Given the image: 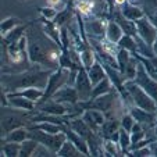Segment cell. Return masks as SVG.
<instances>
[{
  "instance_id": "28",
  "label": "cell",
  "mask_w": 157,
  "mask_h": 157,
  "mask_svg": "<svg viewBox=\"0 0 157 157\" xmlns=\"http://www.w3.org/2000/svg\"><path fill=\"white\" fill-rule=\"evenodd\" d=\"M146 136H147V132H146V129L140 124L135 122L132 131H131V142H132V143H131V147H132L133 145L139 143L140 140H143Z\"/></svg>"
},
{
  "instance_id": "27",
  "label": "cell",
  "mask_w": 157,
  "mask_h": 157,
  "mask_svg": "<svg viewBox=\"0 0 157 157\" xmlns=\"http://www.w3.org/2000/svg\"><path fill=\"white\" fill-rule=\"evenodd\" d=\"M39 143L36 142L35 139H32V138H28V139H25L24 142L21 143L20 146V156L21 157H29L33 154V151H35V149L38 147Z\"/></svg>"
},
{
  "instance_id": "8",
  "label": "cell",
  "mask_w": 157,
  "mask_h": 157,
  "mask_svg": "<svg viewBox=\"0 0 157 157\" xmlns=\"http://www.w3.org/2000/svg\"><path fill=\"white\" fill-rule=\"evenodd\" d=\"M114 106H116V95H114L113 90L106 93V95H101V96H99V98L90 99L89 101H86V107H88V109L101 110L107 117H109L110 113H113Z\"/></svg>"
},
{
  "instance_id": "34",
  "label": "cell",
  "mask_w": 157,
  "mask_h": 157,
  "mask_svg": "<svg viewBox=\"0 0 157 157\" xmlns=\"http://www.w3.org/2000/svg\"><path fill=\"white\" fill-rule=\"evenodd\" d=\"M131 57H132V53H131V52H128L127 49L120 48L118 53H117V63H118V68H120V71L121 72L124 71L125 67L128 65Z\"/></svg>"
},
{
  "instance_id": "13",
  "label": "cell",
  "mask_w": 157,
  "mask_h": 157,
  "mask_svg": "<svg viewBox=\"0 0 157 157\" xmlns=\"http://www.w3.org/2000/svg\"><path fill=\"white\" fill-rule=\"evenodd\" d=\"M85 31L88 32V35H92L93 39H101L106 36V28H107V22L99 18H93V20H88L85 21Z\"/></svg>"
},
{
  "instance_id": "32",
  "label": "cell",
  "mask_w": 157,
  "mask_h": 157,
  "mask_svg": "<svg viewBox=\"0 0 157 157\" xmlns=\"http://www.w3.org/2000/svg\"><path fill=\"white\" fill-rule=\"evenodd\" d=\"M103 146H104V154H106V156H118L122 151L118 142H114V140H111V139H104Z\"/></svg>"
},
{
  "instance_id": "18",
  "label": "cell",
  "mask_w": 157,
  "mask_h": 157,
  "mask_svg": "<svg viewBox=\"0 0 157 157\" xmlns=\"http://www.w3.org/2000/svg\"><path fill=\"white\" fill-rule=\"evenodd\" d=\"M88 75H89V78H90L93 85H96L98 82H100L101 79H104V78L107 77L106 70H104L103 64L100 63V60H99L98 57H96V61L88 68Z\"/></svg>"
},
{
  "instance_id": "20",
  "label": "cell",
  "mask_w": 157,
  "mask_h": 157,
  "mask_svg": "<svg viewBox=\"0 0 157 157\" xmlns=\"http://www.w3.org/2000/svg\"><path fill=\"white\" fill-rule=\"evenodd\" d=\"M113 20L122 28L124 33H127V35H132V36L136 35V25H135V22L131 21V20H128V18H125L121 11H117L116 14H114Z\"/></svg>"
},
{
  "instance_id": "11",
  "label": "cell",
  "mask_w": 157,
  "mask_h": 157,
  "mask_svg": "<svg viewBox=\"0 0 157 157\" xmlns=\"http://www.w3.org/2000/svg\"><path fill=\"white\" fill-rule=\"evenodd\" d=\"M70 104H64V103H60V101L56 100H44L40 101V103L36 104V109L40 113H46V114H53V116H65L68 113Z\"/></svg>"
},
{
  "instance_id": "19",
  "label": "cell",
  "mask_w": 157,
  "mask_h": 157,
  "mask_svg": "<svg viewBox=\"0 0 157 157\" xmlns=\"http://www.w3.org/2000/svg\"><path fill=\"white\" fill-rule=\"evenodd\" d=\"M29 138V128L27 127H20L10 131L4 135V142H17V143H22L25 139Z\"/></svg>"
},
{
  "instance_id": "7",
  "label": "cell",
  "mask_w": 157,
  "mask_h": 157,
  "mask_svg": "<svg viewBox=\"0 0 157 157\" xmlns=\"http://www.w3.org/2000/svg\"><path fill=\"white\" fill-rule=\"evenodd\" d=\"M135 25H136V35L139 38H142L146 43H149L150 46L154 44V40L157 38V27L151 22L150 18L142 17L140 20L135 21Z\"/></svg>"
},
{
  "instance_id": "38",
  "label": "cell",
  "mask_w": 157,
  "mask_h": 157,
  "mask_svg": "<svg viewBox=\"0 0 157 157\" xmlns=\"http://www.w3.org/2000/svg\"><path fill=\"white\" fill-rule=\"evenodd\" d=\"M129 156H136V157H146V156H153V151H151L150 145L142 146V147L133 149L129 151Z\"/></svg>"
},
{
  "instance_id": "16",
  "label": "cell",
  "mask_w": 157,
  "mask_h": 157,
  "mask_svg": "<svg viewBox=\"0 0 157 157\" xmlns=\"http://www.w3.org/2000/svg\"><path fill=\"white\" fill-rule=\"evenodd\" d=\"M120 128H121V124H120L118 120L114 118V117H109V118L103 122V125L100 127L98 133L101 138H104V139H110L114 133L118 132Z\"/></svg>"
},
{
  "instance_id": "36",
  "label": "cell",
  "mask_w": 157,
  "mask_h": 157,
  "mask_svg": "<svg viewBox=\"0 0 157 157\" xmlns=\"http://www.w3.org/2000/svg\"><path fill=\"white\" fill-rule=\"evenodd\" d=\"M25 28L24 27H17L14 28V29L11 31V32H9L6 36H3L4 40H6L7 44H11V43H15V42H18L21 38H22V31H24Z\"/></svg>"
},
{
  "instance_id": "44",
  "label": "cell",
  "mask_w": 157,
  "mask_h": 157,
  "mask_svg": "<svg viewBox=\"0 0 157 157\" xmlns=\"http://www.w3.org/2000/svg\"><path fill=\"white\" fill-rule=\"evenodd\" d=\"M154 136L157 138V118H156V122H154Z\"/></svg>"
},
{
  "instance_id": "43",
  "label": "cell",
  "mask_w": 157,
  "mask_h": 157,
  "mask_svg": "<svg viewBox=\"0 0 157 157\" xmlns=\"http://www.w3.org/2000/svg\"><path fill=\"white\" fill-rule=\"evenodd\" d=\"M150 147H151V151H153V156H157V142L150 143Z\"/></svg>"
},
{
  "instance_id": "6",
  "label": "cell",
  "mask_w": 157,
  "mask_h": 157,
  "mask_svg": "<svg viewBox=\"0 0 157 157\" xmlns=\"http://www.w3.org/2000/svg\"><path fill=\"white\" fill-rule=\"evenodd\" d=\"M135 82H136L157 104V79H154V78L146 71V68L143 67V64L140 61L138 63Z\"/></svg>"
},
{
  "instance_id": "25",
  "label": "cell",
  "mask_w": 157,
  "mask_h": 157,
  "mask_svg": "<svg viewBox=\"0 0 157 157\" xmlns=\"http://www.w3.org/2000/svg\"><path fill=\"white\" fill-rule=\"evenodd\" d=\"M57 156H60V157H79V156H83V154L81 153V150L71 140L67 139L63 143L61 147H60V150L57 151Z\"/></svg>"
},
{
  "instance_id": "14",
  "label": "cell",
  "mask_w": 157,
  "mask_h": 157,
  "mask_svg": "<svg viewBox=\"0 0 157 157\" xmlns=\"http://www.w3.org/2000/svg\"><path fill=\"white\" fill-rule=\"evenodd\" d=\"M13 95H18V96H24V98L29 99V100L39 103L44 96V89L39 88V86H27V88H21V89H15L13 92Z\"/></svg>"
},
{
  "instance_id": "23",
  "label": "cell",
  "mask_w": 157,
  "mask_h": 157,
  "mask_svg": "<svg viewBox=\"0 0 157 157\" xmlns=\"http://www.w3.org/2000/svg\"><path fill=\"white\" fill-rule=\"evenodd\" d=\"M67 125H61V124H56V122H50V121H40V122H33L32 125H29V128H35V129H40L44 132L49 133H60L64 132Z\"/></svg>"
},
{
  "instance_id": "9",
  "label": "cell",
  "mask_w": 157,
  "mask_h": 157,
  "mask_svg": "<svg viewBox=\"0 0 157 157\" xmlns=\"http://www.w3.org/2000/svg\"><path fill=\"white\" fill-rule=\"evenodd\" d=\"M50 99L60 101V103L70 104V106H75V104L79 103V96H78L77 89L71 83H65L60 89H57Z\"/></svg>"
},
{
  "instance_id": "21",
  "label": "cell",
  "mask_w": 157,
  "mask_h": 157,
  "mask_svg": "<svg viewBox=\"0 0 157 157\" xmlns=\"http://www.w3.org/2000/svg\"><path fill=\"white\" fill-rule=\"evenodd\" d=\"M122 36H124V31H122V28L120 27L114 20L109 21V22H107L106 36H104V38H106L107 40L113 42V43H118L120 39H121Z\"/></svg>"
},
{
  "instance_id": "29",
  "label": "cell",
  "mask_w": 157,
  "mask_h": 157,
  "mask_svg": "<svg viewBox=\"0 0 157 157\" xmlns=\"http://www.w3.org/2000/svg\"><path fill=\"white\" fill-rule=\"evenodd\" d=\"M20 146L21 143H17V142H4V145L2 146V156L4 157L20 156Z\"/></svg>"
},
{
  "instance_id": "4",
  "label": "cell",
  "mask_w": 157,
  "mask_h": 157,
  "mask_svg": "<svg viewBox=\"0 0 157 157\" xmlns=\"http://www.w3.org/2000/svg\"><path fill=\"white\" fill-rule=\"evenodd\" d=\"M29 138L35 139L38 143L48 146L50 150H53L57 156V151L60 150V147L63 146V143L67 140V135L65 132L60 133H49L40 129H35V128H29Z\"/></svg>"
},
{
  "instance_id": "2",
  "label": "cell",
  "mask_w": 157,
  "mask_h": 157,
  "mask_svg": "<svg viewBox=\"0 0 157 157\" xmlns=\"http://www.w3.org/2000/svg\"><path fill=\"white\" fill-rule=\"evenodd\" d=\"M124 88L128 90V93L131 95L133 101V106L140 107L143 110H147V111H151V113H157V104L147 93L135 82V79L131 81H125L124 82Z\"/></svg>"
},
{
  "instance_id": "22",
  "label": "cell",
  "mask_w": 157,
  "mask_h": 157,
  "mask_svg": "<svg viewBox=\"0 0 157 157\" xmlns=\"http://www.w3.org/2000/svg\"><path fill=\"white\" fill-rule=\"evenodd\" d=\"M121 13H122V15H124L125 18L133 21V22H135L136 20H140L142 17H145V13H143V10L140 9V7L135 6V4H131V3H124L122 4Z\"/></svg>"
},
{
  "instance_id": "1",
  "label": "cell",
  "mask_w": 157,
  "mask_h": 157,
  "mask_svg": "<svg viewBox=\"0 0 157 157\" xmlns=\"http://www.w3.org/2000/svg\"><path fill=\"white\" fill-rule=\"evenodd\" d=\"M52 72L49 71H25L20 75H13L9 77L11 79L13 85L15 89H21V88H27V86H39L42 89H46L49 82V77Z\"/></svg>"
},
{
  "instance_id": "33",
  "label": "cell",
  "mask_w": 157,
  "mask_h": 157,
  "mask_svg": "<svg viewBox=\"0 0 157 157\" xmlns=\"http://www.w3.org/2000/svg\"><path fill=\"white\" fill-rule=\"evenodd\" d=\"M131 132L125 131L124 128H120V139H118V145L121 147L122 151H127L129 156V149H131Z\"/></svg>"
},
{
  "instance_id": "24",
  "label": "cell",
  "mask_w": 157,
  "mask_h": 157,
  "mask_svg": "<svg viewBox=\"0 0 157 157\" xmlns=\"http://www.w3.org/2000/svg\"><path fill=\"white\" fill-rule=\"evenodd\" d=\"M113 82L110 81L109 77H106L104 79H101L100 82H98L96 85H93V90H92V99L99 98L101 95H106V93L111 92L113 90Z\"/></svg>"
},
{
  "instance_id": "46",
  "label": "cell",
  "mask_w": 157,
  "mask_h": 157,
  "mask_svg": "<svg viewBox=\"0 0 157 157\" xmlns=\"http://www.w3.org/2000/svg\"><path fill=\"white\" fill-rule=\"evenodd\" d=\"M151 60H153V63H154V65H156V68H157V56H154V57H151Z\"/></svg>"
},
{
  "instance_id": "40",
  "label": "cell",
  "mask_w": 157,
  "mask_h": 157,
  "mask_svg": "<svg viewBox=\"0 0 157 157\" xmlns=\"http://www.w3.org/2000/svg\"><path fill=\"white\" fill-rule=\"evenodd\" d=\"M40 13H42V15H43V18L46 21H53L54 18H56V15H57V10L54 9V7H52V6L43 7V9L40 10Z\"/></svg>"
},
{
  "instance_id": "39",
  "label": "cell",
  "mask_w": 157,
  "mask_h": 157,
  "mask_svg": "<svg viewBox=\"0 0 157 157\" xmlns=\"http://www.w3.org/2000/svg\"><path fill=\"white\" fill-rule=\"evenodd\" d=\"M32 156L33 157H46V156H56V153H54L53 150H50L48 146H44V145H42V143H39L38 147L35 149V151H33Z\"/></svg>"
},
{
  "instance_id": "45",
  "label": "cell",
  "mask_w": 157,
  "mask_h": 157,
  "mask_svg": "<svg viewBox=\"0 0 157 157\" xmlns=\"http://www.w3.org/2000/svg\"><path fill=\"white\" fill-rule=\"evenodd\" d=\"M153 49H154V53L157 54V38H156V40H154V44H153Z\"/></svg>"
},
{
  "instance_id": "17",
  "label": "cell",
  "mask_w": 157,
  "mask_h": 157,
  "mask_svg": "<svg viewBox=\"0 0 157 157\" xmlns=\"http://www.w3.org/2000/svg\"><path fill=\"white\" fill-rule=\"evenodd\" d=\"M68 128H71L74 132H77L78 135H81L82 138H85V139H88L89 138V135L93 132L90 128L86 125V122L82 120V117L81 116H78V117H75V118H71L70 120V122H68V125H67Z\"/></svg>"
},
{
  "instance_id": "12",
  "label": "cell",
  "mask_w": 157,
  "mask_h": 157,
  "mask_svg": "<svg viewBox=\"0 0 157 157\" xmlns=\"http://www.w3.org/2000/svg\"><path fill=\"white\" fill-rule=\"evenodd\" d=\"M7 95V103L10 107L17 110H22V111H33L36 110V103L29 99L24 98V96H18V95H13V93H6Z\"/></svg>"
},
{
  "instance_id": "42",
  "label": "cell",
  "mask_w": 157,
  "mask_h": 157,
  "mask_svg": "<svg viewBox=\"0 0 157 157\" xmlns=\"http://www.w3.org/2000/svg\"><path fill=\"white\" fill-rule=\"evenodd\" d=\"M48 2V4L49 6H52V7H56V6H59V3L61 2V0H46Z\"/></svg>"
},
{
  "instance_id": "5",
  "label": "cell",
  "mask_w": 157,
  "mask_h": 157,
  "mask_svg": "<svg viewBox=\"0 0 157 157\" xmlns=\"http://www.w3.org/2000/svg\"><path fill=\"white\" fill-rule=\"evenodd\" d=\"M74 86L77 89L78 96H79V103H86L92 99V90H93V83L88 75V70L85 67H81L77 71V77H75Z\"/></svg>"
},
{
  "instance_id": "30",
  "label": "cell",
  "mask_w": 157,
  "mask_h": 157,
  "mask_svg": "<svg viewBox=\"0 0 157 157\" xmlns=\"http://www.w3.org/2000/svg\"><path fill=\"white\" fill-rule=\"evenodd\" d=\"M118 46L122 49H127V50L131 52L132 54L136 53V40H135V36H132V35L124 33V36H122L118 42Z\"/></svg>"
},
{
  "instance_id": "35",
  "label": "cell",
  "mask_w": 157,
  "mask_h": 157,
  "mask_svg": "<svg viewBox=\"0 0 157 157\" xmlns=\"http://www.w3.org/2000/svg\"><path fill=\"white\" fill-rule=\"evenodd\" d=\"M70 18H71V9H64L61 10V11L57 13L56 18H54V25L59 28L64 27V24L67 22V21H70Z\"/></svg>"
},
{
  "instance_id": "15",
  "label": "cell",
  "mask_w": 157,
  "mask_h": 157,
  "mask_svg": "<svg viewBox=\"0 0 157 157\" xmlns=\"http://www.w3.org/2000/svg\"><path fill=\"white\" fill-rule=\"evenodd\" d=\"M64 132H65V135H67V139L71 140V142L81 150V153H82L83 156H90L88 140H86L85 138H82L81 135H78L77 132H74V131H72L71 128H68V127H65Z\"/></svg>"
},
{
  "instance_id": "26",
  "label": "cell",
  "mask_w": 157,
  "mask_h": 157,
  "mask_svg": "<svg viewBox=\"0 0 157 157\" xmlns=\"http://www.w3.org/2000/svg\"><path fill=\"white\" fill-rule=\"evenodd\" d=\"M135 40H136V53H135V54H139V56L147 57V59H151V57L156 56L153 46H150L149 43H146L142 38H139L138 35H135Z\"/></svg>"
},
{
  "instance_id": "37",
  "label": "cell",
  "mask_w": 157,
  "mask_h": 157,
  "mask_svg": "<svg viewBox=\"0 0 157 157\" xmlns=\"http://www.w3.org/2000/svg\"><path fill=\"white\" fill-rule=\"evenodd\" d=\"M135 118L132 117V114L131 113H127V114H122L121 116V120H120V124H121V128H124L125 131H128V132H131L133 128V125H135Z\"/></svg>"
},
{
  "instance_id": "3",
  "label": "cell",
  "mask_w": 157,
  "mask_h": 157,
  "mask_svg": "<svg viewBox=\"0 0 157 157\" xmlns=\"http://www.w3.org/2000/svg\"><path fill=\"white\" fill-rule=\"evenodd\" d=\"M25 113L28 111L13 109L10 106H2V131L7 133L15 128L27 125L28 121L25 118Z\"/></svg>"
},
{
  "instance_id": "41",
  "label": "cell",
  "mask_w": 157,
  "mask_h": 157,
  "mask_svg": "<svg viewBox=\"0 0 157 157\" xmlns=\"http://www.w3.org/2000/svg\"><path fill=\"white\" fill-rule=\"evenodd\" d=\"M93 4L90 3V2H86V0H81V2H78L77 3V10H79V11L82 13H89L90 10H92Z\"/></svg>"
},
{
  "instance_id": "31",
  "label": "cell",
  "mask_w": 157,
  "mask_h": 157,
  "mask_svg": "<svg viewBox=\"0 0 157 157\" xmlns=\"http://www.w3.org/2000/svg\"><path fill=\"white\" fill-rule=\"evenodd\" d=\"M20 25V20L17 17H9L6 20L2 21V25H0V31H2V35L6 36L9 32H11L14 28H17Z\"/></svg>"
},
{
  "instance_id": "10",
  "label": "cell",
  "mask_w": 157,
  "mask_h": 157,
  "mask_svg": "<svg viewBox=\"0 0 157 157\" xmlns=\"http://www.w3.org/2000/svg\"><path fill=\"white\" fill-rule=\"evenodd\" d=\"M129 113L132 114V117L135 118V121H136L138 124L142 125L145 129L154 128V122H156V118H157V113H151V111L143 110V109L136 107V106L131 107Z\"/></svg>"
}]
</instances>
